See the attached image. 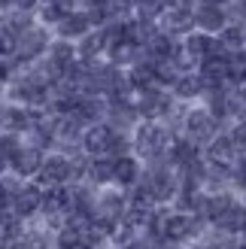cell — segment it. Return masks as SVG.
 Returning <instances> with one entry per match:
<instances>
[{
	"instance_id": "cell-10",
	"label": "cell",
	"mask_w": 246,
	"mask_h": 249,
	"mask_svg": "<svg viewBox=\"0 0 246 249\" xmlns=\"http://www.w3.org/2000/svg\"><path fill=\"white\" fill-rule=\"evenodd\" d=\"M40 213L49 219H61L73 213V189L67 185H55V189H43V201H40Z\"/></svg>"
},
{
	"instance_id": "cell-18",
	"label": "cell",
	"mask_w": 246,
	"mask_h": 249,
	"mask_svg": "<svg viewBox=\"0 0 246 249\" xmlns=\"http://www.w3.org/2000/svg\"><path fill=\"white\" fill-rule=\"evenodd\" d=\"M207 89H204V79L198 76V70H189L174 82V97L179 101H192V97H201Z\"/></svg>"
},
{
	"instance_id": "cell-11",
	"label": "cell",
	"mask_w": 246,
	"mask_h": 249,
	"mask_svg": "<svg viewBox=\"0 0 246 249\" xmlns=\"http://www.w3.org/2000/svg\"><path fill=\"white\" fill-rule=\"evenodd\" d=\"M43 161H46L43 149H36V146H18L16 155L9 158V167H12V173H16V177L28 179V177H36V173H40Z\"/></svg>"
},
{
	"instance_id": "cell-2",
	"label": "cell",
	"mask_w": 246,
	"mask_h": 249,
	"mask_svg": "<svg viewBox=\"0 0 246 249\" xmlns=\"http://www.w3.org/2000/svg\"><path fill=\"white\" fill-rule=\"evenodd\" d=\"M182 131H186V140L194 146H210L219 137V119L210 113L207 107L189 109L186 119H182Z\"/></svg>"
},
{
	"instance_id": "cell-6",
	"label": "cell",
	"mask_w": 246,
	"mask_h": 249,
	"mask_svg": "<svg viewBox=\"0 0 246 249\" xmlns=\"http://www.w3.org/2000/svg\"><path fill=\"white\" fill-rule=\"evenodd\" d=\"M143 185H146V192L155 197V204L158 201H170V197L179 192V182L174 177V170H170V164H158V161L143 177Z\"/></svg>"
},
{
	"instance_id": "cell-26",
	"label": "cell",
	"mask_w": 246,
	"mask_h": 249,
	"mask_svg": "<svg viewBox=\"0 0 246 249\" xmlns=\"http://www.w3.org/2000/svg\"><path fill=\"white\" fill-rule=\"evenodd\" d=\"M194 3H219V6H225V0H194Z\"/></svg>"
},
{
	"instance_id": "cell-29",
	"label": "cell",
	"mask_w": 246,
	"mask_h": 249,
	"mask_svg": "<svg viewBox=\"0 0 246 249\" xmlns=\"http://www.w3.org/2000/svg\"><path fill=\"white\" fill-rule=\"evenodd\" d=\"M240 6H243V9H246V0H240Z\"/></svg>"
},
{
	"instance_id": "cell-7",
	"label": "cell",
	"mask_w": 246,
	"mask_h": 249,
	"mask_svg": "<svg viewBox=\"0 0 246 249\" xmlns=\"http://www.w3.org/2000/svg\"><path fill=\"white\" fill-rule=\"evenodd\" d=\"M119 131L109 128L106 122H97V124H88V128L82 131V149L88 152L91 158H104L113 152V143H116Z\"/></svg>"
},
{
	"instance_id": "cell-23",
	"label": "cell",
	"mask_w": 246,
	"mask_h": 249,
	"mask_svg": "<svg viewBox=\"0 0 246 249\" xmlns=\"http://www.w3.org/2000/svg\"><path fill=\"white\" fill-rule=\"evenodd\" d=\"M58 249H91V246L85 243L73 228H64V231H61V237H58Z\"/></svg>"
},
{
	"instance_id": "cell-22",
	"label": "cell",
	"mask_w": 246,
	"mask_h": 249,
	"mask_svg": "<svg viewBox=\"0 0 246 249\" xmlns=\"http://www.w3.org/2000/svg\"><path fill=\"white\" fill-rule=\"evenodd\" d=\"M16 43H18V36L0 21V61H6V58L16 55Z\"/></svg>"
},
{
	"instance_id": "cell-32",
	"label": "cell",
	"mask_w": 246,
	"mask_h": 249,
	"mask_svg": "<svg viewBox=\"0 0 246 249\" xmlns=\"http://www.w3.org/2000/svg\"><path fill=\"white\" fill-rule=\"evenodd\" d=\"M243 234H246V228H243Z\"/></svg>"
},
{
	"instance_id": "cell-17",
	"label": "cell",
	"mask_w": 246,
	"mask_h": 249,
	"mask_svg": "<svg viewBox=\"0 0 246 249\" xmlns=\"http://www.w3.org/2000/svg\"><path fill=\"white\" fill-rule=\"evenodd\" d=\"M140 179V164L134 155H119L113 158V182L119 185H134Z\"/></svg>"
},
{
	"instance_id": "cell-14",
	"label": "cell",
	"mask_w": 246,
	"mask_h": 249,
	"mask_svg": "<svg viewBox=\"0 0 246 249\" xmlns=\"http://www.w3.org/2000/svg\"><path fill=\"white\" fill-rule=\"evenodd\" d=\"M40 201H43V189H36V185H21L9 201V213L16 219H28L34 213H40Z\"/></svg>"
},
{
	"instance_id": "cell-31",
	"label": "cell",
	"mask_w": 246,
	"mask_h": 249,
	"mask_svg": "<svg viewBox=\"0 0 246 249\" xmlns=\"http://www.w3.org/2000/svg\"><path fill=\"white\" fill-rule=\"evenodd\" d=\"M237 249H246V246H237Z\"/></svg>"
},
{
	"instance_id": "cell-25",
	"label": "cell",
	"mask_w": 246,
	"mask_h": 249,
	"mask_svg": "<svg viewBox=\"0 0 246 249\" xmlns=\"http://www.w3.org/2000/svg\"><path fill=\"white\" fill-rule=\"evenodd\" d=\"M6 167H9V161H6V155H3V152H0V173H3Z\"/></svg>"
},
{
	"instance_id": "cell-21",
	"label": "cell",
	"mask_w": 246,
	"mask_h": 249,
	"mask_svg": "<svg viewBox=\"0 0 246 249\" xmlns=\"http://www.w3.org/2000/svg\"><path fill=\"white\" fill-rule=\"evenodd\" d=\"M219 228H225V231H243L246 228V210L243 207H237V204H231L225 213H222V219H219Z\"/></svg>"
},
{
	"instance_id": "cell-4",
	"label": "cell",
	"mask_w": 246,
	"mask_h": 249,
	"mask_svg": "<svg viewBox=\"0 0 246 249\" xmlns=\"http://www.w3.org/2000/svg\"><path fill=\"white\" fill-rule=\"evenodd\" d=\"M76 179V164L67 155H46L40 173H36V189H55Z\"/></svg>"
},
{
	"instance_id": "cell-8",
	"label": "cell",
	"mask_w": 246,
	"mask_h": 249,
	"mask_svg": "<svg viewBox=\"0 0 246 249\" xmlns=\"http://www.w3.org/2000/svg\"><path fill=\"white\" fill-rule=\"evenodd\" d=\"M192 18H194V28L201 34H213V36H219L231 24V16L219 3H198L192 12Z\"/></svg>"
},
{
	"instance_id": "cell-3",
	"label": "cell",
	"mask_w": 246,
	"mask_h": 249,
	"mask_svg": "<svg viewBox=\"0 0 246 249\" xmlns=\"http://www.w3.org/2000/svg\"><path fill=\"white\" fill-rule=\"evenodd\" d=\"M204 161H207V167H210V170L222 173V177H231L234 167L240 164V152H237V146H234V140H231L228 134H219L216 140L207 146Z\"/></svg>"
},
{
	"instance_id": "cell-19",
	"label": "cell",
	"mask_w": 246,
	"mask_h": 249,
	"mask_svg": "<svg viewBox=\"0 0 246 249\" xmlns=\"http://www.w3.org/2000/svg\"><path fill=\"white\" fill-rule=\"evenodd\" d=\"M85 177H88L91 182L97 185H106V182H113V158L104 155V158H94L88 161V170H85Z\"/></svg>"
},
{
	"instance_id": "cell-9",
	"label": "cell",
	"mask_w": 246,
	"mask_h": 249,
	"mask_svg": "<svg viewBox=\"0 0 246 249\" xmlns=\"http://www.w3.org/2000/svg\"><path fill=\"white\" fill-rule=\"evenodd\" d=\"M152 228L161 234L164 240H186V237H192L194 231H198V222H194L189 213H170V216H164V219H158V222H152Z\"/></svg>"
},
{
	"instance_id": "cell-12",
	"label": "cell",
	"mask_w": 246,
	"mask_h": 249,
	"mask_svg": "<svg viewBox=\"0 0 246 249\" xmlns=\"http://www.w3.org/2000/svg\"><path fill=\"white\" fill-rule=\"evenodd\" d=\"M55 31H58V40L73 43V40H82L85 34H91L94 28H91L88 12H85V9H73V12H67V16L55 24Z\"/></svg>"
},
{
	"instance_id": "cell-20",
	"label": "cell",
	"mask_w": 246,
	"mask_h": 249,
	"mask_svg": "<svg viewBox=\"0 0 246 249\" xmlns=\"http://www.w3.org/2000/svg\"><path fill=\"white\" fill-rule=\"evenodd\" d=\"M231 204H234V201H231L228 195H204L201 213H204V216H210L213 222H219V219H222V213H225Z\"/></svg>"
},
{
	"instance_id": "cell-1",
	"label": "cell",
	"mask_w": 246,
	"mask_h": 249,
	"mask_svg": "<svg viewBox=\"0 0 246 249\" xmlns=\"http://www.w3.org/2000/svg\"><path fill=\"white\" fill-rule=\"evenodd\" d=\"M134 149L143 158H167L170 143H174V134H170L161 122H143L137 131H134Z\"/></svg>"
},
{
	"instance_id": "cell-28",
	"label": "cell",
	"mask_w": 246,
	"mask_h": 249,
	"mask_svg": "<svg viewBox=\"0 0 246 249\" xmlns=\"http://www.w3.org/2000/svg\"><path fill=\"white\" fill-rule=\"evenodd\" d=\"M125 249H146L143 243H131V246H125Z\"/></svg>"
},
{
	"instance_id": "cell-16",
	"label": "cell",
	"mask_w": 246,
	"mask_h": 249,
	"mask_svg": "<svg viewBox=\"0 0 246 249\" xmlns=\"http://www.w3.org/2000/svg\"><path fill=\"white\" fill-rule=\"evenodd\" d=\"M104 52H106V40H104V31L101 28L91 31V34H85L82 40H79V46H76V55H79L82 64H94Z\"/></svg>"
},
{
	"instance_id": "cell-5",
	"label": "cell",
	"mask_w": 246,
	"mask_h": 249,
	"mask_svg": "<svg viewBox=\"0 0 246 249\" xmlns=\"http://www.w3.org/2000/svg\"><path fill=\"white\" fill-rule=\"evenodd\" d=\"M49 46H52V40H49L46 28H28L24 34H18V43H16V55H12V61H16L18 67L24 64H34L40 55L49 52Z\"/></svg>"
},
{
	"instance_id": "cell-15",
	"label": "cell",
	"mask_w": 246,
	"mask_h": 249,
	"mask_svg": "<svg viewBox=\"0 0 246 249\" xmlns=\"http://www.w3.org/2000/svg\"><path fill=\"white\" fill-rule=\"evenodd\" d=\"M106 55H109V64H113L116 70L119 67H134L137 61H143V49L137 43H131V40H119L116 46H109L106 49Z\"/></svg>"
},
{
	"instance_id": "cell-24",
	"label": "cell",
	"mask_w": 246,
	"mask_h": 249,
	"mask_svg": "<svg viewBox=\"0 0 246 249\" xmlns=\"http://www.w3.org/2000/svg\"><path fill=\"white\" fill-rule=\"evenodd\" d=\"M76 3L88 12V9H97V6H104V3H109V0H76Z\"/></svg>"
},
{
	"instance_id": "cell-27",
	"label": "cell",
	"mask_w": 246,
	"mask_h": 249,
	"mask_svg": "<svg viewBox=\"0 0 246 249\" xmlns=\"http://www.w3.org/2000/svg\"><path fill=\"white\" fill-rule=\"evenodd\" d=\"M6 6H16V0H0V9H6Z\"/></svg>"
},
{
	"instance_id": "cell-30",
	"label": "cell",
	"mask_w": 246,
	"mask_h": 249,
	"mask_svg": "<svg viewBox=\"0 0 246 249\" xmlns=\"http://www.w3.org/2000/svg\"><path fill=\"white\" fill-rule=\"evenodd\" d=\"M40 3H52V0H40Z\"/></svg>"
},
{
	"instance_id": "cell-13",
	"label": "cell",
	"mask_w": 246,
	"mask_h": 249,
	"mask_svg": "<svg viewBox=\"0 0 246 249\" xmlns=\"http://www.w3.org/2000/svg\"><path fill=\"white\" fill-rule=\"evenodd\" d=\"M182 49L189 52V58H192V64L198 67L204 58H210V55H222V46H219V36H213V34H189L186 40H182Z\"/></svg>"
}]
</instances>
